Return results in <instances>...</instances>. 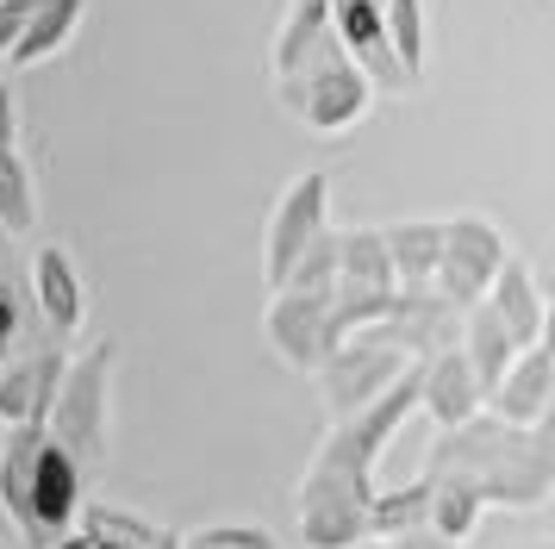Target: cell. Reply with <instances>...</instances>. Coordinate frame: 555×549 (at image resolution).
<instances>
[{
	"label": "cell",
	"instance_id": "3957f363",
	"mask_svg": "<svg viewBox=\"0 0 555 549\" xmlns=\"http://www.w3.org/2000/svg\"><path fill=\"white\" fill-rule=\"evenodd\" d=\"M113 369H119V337H94L63 362L56 399L44 412V431L76 456L88 481L106 469V444H113Z\"/></svg>",
	"mask_w": 555,
	"mask_h": 549
},
{
	"label": "cell",
	"instance_id": "4fadbf2b",
	"mask_svg": "<svg viewBox=\"0 0 555 549\" xmlns=\"http://www.w3.org/2000/svg\"><path fill=\"white\" fill-rule=\"evenodd\" d=\"M480 306L512 331V344L518 349L525 344H550V294H543V281H537V269H530L525 256H505Z\"/></svg>",
	"mask_w": 555,
	"mask_h": 549
},
{
	"label": "cell",
	"instance_id": "277c9868",
	"mask_svg": "<svg viewBox=\"0 0 555 549\" xmlns=\"http://www.w3.org/2000/svg\"><path fill=\"white\" fill-rule=\"evenodd\" d=\"M275 100L306 125V131H312V138H344V131H356V125L375 113V88H369V75L337 50L331 31L306 50L287 75H275Z\"/></svg>",
	"mask_w": 555,
	"mask_h": 549
},
{
	"label": "cell",
	"instance_id": "8992f818",
	"mask_svg": "<svg viewBox=\"0 0 555 549\" xmlns=\"http://www.w3.org/2000/svg\"><path fill=\"white\" fill-rule=\"evenodd\" d=\"M505 256H512V244L487 213H455V219H443V256H437V274H430V294L450 299L455 312H468V306L487 299Z\"/></svg>",
	"mask_w": 555,
	"mask_h": 549
},
{
	"label": "cell",
	"instance_id": "8fae6325",
	"mask_svg": "<svg viewBox=\"0 0 555 549\" xmlns=\"http://www.w3.org/2000/svg\"><path fill=\"white\" fill-rule=\"evenodd\" d=\"M325 31L337 38V50L350 56L356 69L369 75V88H375V94H405V88H412L405 69L393 63V50H387V31H380V0H331Z\"/></svg>",
	"mask_w": 555,
	"mask_h": 549
},
{
	"label": "cell",
	"instance_id": "7c38bea8",
	"mask_svg": "<svg viewBox=\"0 0 555 549\" xmlns=\"http://www.w3.org/2000/svg\"><path fill=\"white\" fill-rule=\"evenodd\" d=\"M480 381L468 374V362H462V349L443 344L430 349V356H418V412H425L437 431H455V424L480 419Z\"/></svg>",
	"mask_w": 555,
	"mask_h": 549
},
{
	"label": "cell",
	"instance_id": "2e32d148",
	"mask_svg": "<svg viewBox=\"0 0 555 549\" xmlns=\"http://www.w3.org/2000/svg\"><path fill=\"white\" fill-rule=\"evenodd\" d=\"M331 294H362V299H387L393 288V263L380 244V225H350L337 231V288Z\"/></svg>",
	"mask_w": 555,
	"mask_h": 549
},
{
	"label": "cell",
	"instance_id": "ffe728a7",
	"mask_svg": "<svg viewBox=\"0 0 555 549\" xmlns=\"http://www.w3.org/2000/svg\"><path fill=\"white\" fill-rule=\"evenodd\" d=\"M455 349H462V362H468V374L480 381V394L493 387L505 374V362L518 356V344H512V331H505L487 306H468L462 312V324H455Z\"/></svg>",
	"mask_w": 555,
	"mask_h": 549
},
{
	"label": "cell",
	"instance_id": "603a6c76",
	"mask_svg": "<svg viewBox=\"0 0 555 549\" xmlns=\"http://www.w3.org/2000/svg\"><path fill=\"white\" fill-rule=\"evenodd\" d=\"M425 506H430V474L375 494V499H369V537L393 544V537H405V531H418V524H425Z\"/></svg>",
	"mask_w": 555,
	"mask_h": 549
},
{
	"label": "cell",
	"instance_id": "d6986e66",
	"mask_svg": "<svg viewBox=\"0 0 555 549\" xmlns=\"http://www.w3.org/2000/svg\"><path fill=\"white\" fill-rule=\"evenodd\" d=\"M425 474H430L425 531L430 537H443V544H455V549H468L475 544V531H480V519H487V499H480L462 474H437V469H425Z\"/></svg>",
	"mask_w": 555,
	"mask_h": 549
},
{
	"label": "cell",
	"instance_id": "ac0fdd59",
	"mask_svg": "<svg viewBox=\"0 0 555 549\" xmlns=\"http://www.w3.org/2000/svg\"><path fill=\"white\" fill-rule=\"evenodd\" d=\"M81 20H88V0H38V13H31L26 38L7 50V75H13V69H38V63L63 56V50L76 44Z\"/></svg>",
	"mask_w": 555,
	"mask_h": 549
},
{
	"label": "cell",
	"instance_id": "4dcf8cb0",
	"mask_svg": "<svg viewBox=\"0 0 555 549\" xmlns=\"http://www.w3.org/2000/svg\"><path fill=\"white\" fill-rule=\"evenodd\" d=\"M356 549H387V544H380V537H369V544H356Z\"/></svg>",
	"mask_w": 555,
	"mask_h": 549
},
{
	"label": "cell",
	"instance_id": "5b68a950",
	"mask_svg": "<svg viewBox=\"0 0 555 549\" xmlns=\"http://www.w3.org/2000/svg\"><path fill=\"white\" fill-rule=\"evenodd\" d=\"M369 499L375 481H356V474L312 462L294 487V512H300V544L306 549H356L369 544Z\"/></svg>",
	"mask_w": 555,
	"mask_h": 549
},
{
	"label": "cell",
	"instance_id": "30bf717a",
	"mask_svg": "<svg viewBox=\"0 0 555 549\" xmlns=\"http://www.w3.org/2000/svg\"><path fill=\"white\" fill-rule=\"evenodd\" d=\"M550 406H555V356H550V344H525L512 362H505L500 381L487 387V399H480V412L512 424V431H543V424H550Z\"/></svg>",
	"mask_w": 555,
	"mask_h": 549
},
{
	"label": "cell",
	"instance_id": "ba28073f",
	"mask_svg": "<svg viewBox=\"0 0 555 549\" xmlns=\"http://www.w3.org/2000/svg\"><path fill=\"white\" fill-rule=\"evenodd\" d=\"M405 362H418V356H405L400 344H387V337H375V331L344 337V344L312 369V374H319V399L331 406V424L350 419V412H362V406L393 381V374H405Z\"/></svg>",
	"mask_w": 555,
	"mask_h": 549
},
{
	"label": "cell",
	"instance_id": "f1b7e54d",
	"mask_svg": "<svg viewBox=\"0 0 555 549\" xmlns=\"http://www.w3.org/2000/svg\"><path fill=\"white\" fill-rule=\"evenodd\" d=\"M387 549H455V544H443V537H430L425 524H418V531H405V537H393Z\"/></svg>",
	"mask_w": 555,
	"mask_h": 549
},
{
	"label": "cell",
	"instance_id": "83f0119b",
	"mask_svg": "<svg viewBox=\"0 0 555 549\" xmlns=\"http://www.w3.org/2000/svg\"><path fill=\"white\" fill-rule=\"evenodd\" d=\"M20 144V88H13V75H0V150Z\"/></svg>",
	"mask_w": 555,
	"mask_h": 549
},
{
	"label": "cell",
	"instance_id": "cb8c5ba5",
	"mask_svg": "<svg viewBox=\"0 0 555 549\" xmlns=\"http://www.w3.org/2000/svg\"><path fill=\"white\" fill-rule=\"evenodd\" d=\"M281 288H294V294H331V288H337V231H331V225L300 250V263L287 269Z\"/></svg>",
	"mask_w": 555,
	"mask_h": 549
},
{
	"label": "cell",
	"instance_id": "7402d4cb",
	"mask_svg": "<svg viewBox=\"0 0 555 549\" xmlns=\"http://www.w3.org/2000/svg\"><path fill=\"white\" fill-rule=\"evenodd\" d=\"M380 31H387V50L405 69V81L418 88L430 63V38H425V0H380Z\"/></svg>",
	"mask_w": 555,
	"mask_h": 549
},
{
	"label": "cell",
	"instance_id": "f546056e",
	"mask_svg": "<svg viewBox=\"0 0 555 549\" xmlns=\"http://www.w3.org/2000/svg\"><path fill=\"white\" fill-rule=\"evenodd\" d=\"M51 549H94V544H88V531H81V524H76V531H63V537H56Z\"/></svg>",
	"mask_w": 555,
	"mask_h": 549
},
{
	"label": "cell",
	"instance_id": "7a4b0ae2",
	"mask_svg": "<svg viewBox=\"0 0 555 549\" xmlns=\"http://www.w3.org/2000/svg\"><path fill=\"white\" fill-rule=\"evenodd\" d=\"M430 469L462 474L487 506H543V494H550V437L543 431H512V424L480 412L455 431H437Z\"/></svg>",
	"mask_w": 555,
	"mask_h": 549
},
{
	"label": "cell",
	"instance_id": "44dd1931",
	"mask_svg": "<svg viewBox=\"0 0 555 549\" xmlns=\"http://www.w3.org/2000/svg\"><path fill=\"white\" fill-rule=\"evenodd\" d=\"M44 219V206H38V175H31L26 150H0V231L7 238H31Z\"/></svg>",
	"mask_w": 555,
	"mask_h": 549
},
{
	"label": "cell",
	"instance_id": "484cf974",
	"mask_svg": "<svg viewBox=\"0 0 555 549\" xmlns=\"http://www.w3.org/2000/svg\"><path fill=\"white\" fill-rule=\"evenodd\" d=\"M20 331H26V312H20V294H13V281L0 274V369L13 362V349H20Z\"/></svg>",
	"mask_w": 555,
	"mask_h": 549
},
{
	"label": "cell",
	"instance_id": "5bb4252c",
	"mask_svg": "<svg viewBox=\"0 0 555 549\" xmlns=\"http://www.w3.org/2000/svg\"><path fill=\"white\" fill-rule=\"evenodd\" d=\"M31 306L38 319L51 324L56 337H76L81 319H88V288H81V269L69 244H38L31 250Z\"/></svg>",
	"mask_w": 555,
	"mask_h": 549
},
{
	"label": "cell",
	"instance_id": "6da1fadb",
	"mask_svg": "<svg viewBox=\"0 0 555 549\" xmlns=\"http://www.w3.org/2000/svg\"><path fill=\"white\" fill-rule=\"evenodd\" d=\"M0 512L31 549H51L88 512V474L44 424H7L0 437Z\"/></svg>",
	"mask_w": 555,
	"mask_h": 549
},
{
	"label": "cell",
	"instance_id": "d4e9b609",
	"mask_svg": "<svg viewBox=\"0 0 555 549\" xmlns=\"http://www.w3.org/2000/svg\"><path fill=\"white\" fill-rule=\"evenodd\" d=\"M176 549H281V537L269 524H201V531H181Z\"/></svg>",
	"mask_w": 555,
	"mask_h": 549
},
{
	"label": "cell",
	"instance_id": "9a60e30c",
	"mask_svg": "<svg viewBox=\"0 0 555 549\" xmlns=\"http://www.w3.org/2000/svg\"><path fill=\"white\" fill-rule=\"evenodd\" d=\"M63 349H31V356H13L0 369V431L7 424H44L56 399V381H63Z\"/></svg>",
	"mask_w": 555,
	"mask_h": 549
},
{
	"label": "cell",
	"instance_id": "9c48e42d",
	"mask_svg": "<svg viewBox=\"0 0 555 549\" xmlns=\"http://www.w3.org/2000/svg\"><path fill=\"white\" fill-rule=\"evenodd\" d=\"M262 337L294 374H312L331 349L344 344L337 324H331V294H294V288H275L269 306H262Z\"/></svg>",
	"mask_w": 555,
	"mask_h": 549
},
{
	"label": "cell",
	"instance_id": "52a82bcc",
	"mask_svg": "<svg viewBox=\"0 0 555 549\" xmlns=\"http://www.w3.org/2000/svg\"><path fill=\"white\" fill-rule=\"evenodd\" d=\"M325 225H331V175L325 169L294 175L275 194V206H269V225H262V288H269V294L287 281V269L300 263V250L312 244Z\"/></svg>",
	"mask_w": 555,
	"mask_h": 549
},
{
	"label": "cell",
	"instance_id": "1f68e13d",
	"mask_svg": "<svg viewBox=\"0 0 555 549\" xmlns=\"http://www.w3.org/2000/svg\"><path fill=\"white\" fill-rule=\"evenodd\" d=\"M0 75H7V69H0Z\"/></svg>",
	"mask_w": 555,
	"mask_h": 549
},
{
	"label": "cell",
	"instance_id": "e0dca14e",
	"mask_svg": "<svg viewBox=\"0 0 555 549\" xmlns=\"http://www.w3.org/2000/svg\"><path fill=\"white\" fill-rule=\"evenodd\" d=\"M380 244H387V263H393V288L418 294V288H430L437 256H443V219H393L380 225Z\"/></svg>",
	"mask_w": 555,
	"mask_h": 549
},
{
	"label": "cell",
	"instance_id": "4316f807",
	"mask_svg": "<svg viewBox=\"0 0 555 549\" xmlns=\"http://www.w3.org/2000/svg\"><path fill=\"white\" fill-rule=\"evenodd\" d=\"M31 13H38V0H0V69H7V50L26 38Z\"/></svg>",
	"mask_w": 555,
	"mask_h": 549
}]
</instances>
